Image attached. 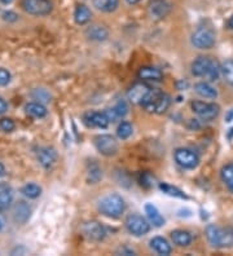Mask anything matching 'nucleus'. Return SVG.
Segmentation results:
<instances>
[{
	"instance_id": "f8f14e48",
	"label": "nucleus",
	"mask_w": 233,
	"mask_h": 256,
	"mask_svg": "<svg viewBox=\"0 0 233 256\" xmlns=\"http://www.w3.org/2000/svg\"><path fill=\"white\" fill-rule=\"evenodd\" d=\"M152 90L153 88L146 84V83H144V80L137 82L128 90V100L132 104H135V105H141Z\"/></svg>"
},
{
	"instance_id": "7c9ffc66",
	"label": "nucleus",
	"mask_w": 233,
	"mask_h": 256,
	"mask_svg": "<svg viewBox=\"0 0 233 256\" xmlns=\"http://www.w3.org/2000/svg\"><path fill=\"white\" fill-rule=\"evenodd\" d=\"M221 74L228 84L233 86V60H227L221 65Z\"/></svg>"
},
{
	"instance_id": "dca6fc26",
	"label": "nucleus",
	"mask_w": 233,
	"mask_h": 256,
	"mask_svg": "<svg viewBox=\"0 0 233 256\" xmlns=\"http://www.w3.org/2000/svg\"><path fill=\"white\" fill-rule=\"evenodd\" d=\"M139 79L144 82H161L163 78V74L159 69L154 66H144L137 72Z\"/></svg>"
},
{
	"instance_id": "f257e3e1",
	"label": "nucleus",
	"mask_w": 233,
	"mask_h": 256,
	"mask_svg": "<svg viewBox=\"0 0 233 256\" xmlns=\"http://www.w3.org/2000/svg\"><path fill=\"white\" fill-rule=\"evenodd\" d=\"M221 72V66L210 57L201 56L196 58L192 64V74L199 78H206L210 82L219 79Z\"/></svg>"
},
{
	"instance_id": "ddd939ff",
	"label": "nucleus",
	"mask_w": 233,
	"mask_h": 256,
	"mask_svg": "<svg viewBox=\"0 0 233 256\" xmlns=\"http://www.w3.org/2000/svg\"><path fill=\"white\" fill-rule=\"evenodd\" d=\"M83 123L88 128H106L110 123L105 112H88L83 116Z\"/></svg>"
},
{
	"instance_id": "b1692460",
	"label": "nucleus",
	"mask_w": 233,
	"mask_h": 256,
	"mask_svg": "<svg viewBox=\"0 0 233 256\" xmlns=\"http://www.w3.org/2000/svg\"><path fill=\"white\" fill-rule=\"evenodd\" d=\"M30 214H31V208L29 207L28 203L25 202H20L15 208V220L17 222H26L30 218Z\"/></svg>"
},
{
	"instance_id": "72a5a7b5",
	"label": "nucleus",
	"mask_w": 233,
	"mask_h": 256,
	"mask_svg": "<svg viewBox=\"0 0 233 256\" xmlns=\"http://www.w3.org/2000/svg\"><path fill=\"white\" fill-rule=\"evenodd\" d=\"M100 178H101V170L96 164H93V168L91 167L90 171V182H92V184H95L96 182H99Z\"/></svg>"
},
{
	"instance_id": "39448f33",
	"label": "nucleus",
	"mask_w": 233,
	"mask_h": 256,
	"mask_svg": "<svg viewBox=\"0 0 233 256\" xmlns=\"http://www.w3.org/2000/svg\"><path fill=\"white\" fill-rule=\"evenodd\" d=\"M21 8L31 16H47L53 10L51 0H21Z\"/></svg>"
},
{
	"instance_id": "cd10ccee",
	"label": "nucleus",
	"mask_w": 233,
	"mask_h": 256,
	"mask_svg": "<svg viewBox=\"0 0 233 256\" xmlns=\"http://www.w3.org/2000/svg\"><path fill=\"white\" fill-rule=\"evenodd\" d=\"M159 189H161L163 193L167 194V196H171V197L180 198V200H188V196H186L183 190H180L179 188L172 186V185L170 184H166V182H161V184H159Z\"/></svg>"
},
{
	"instance_id": "a19ab883",
	"label": "nucleus",
	"mask_w": 233,
	"mask_h": 256,
	"mask_svg": "<svg viewBox=\"0 0 233 256\" xmlns=\"http://www.w3.org/2000/svg\"><path fill=\"white\" fill-rule=\"evenodd\" d=\"M4 175V166L0 163V176Z\"/></svg>"
},
{
	"instance_id": "1a4fd4ad",
	"label": "nucleus",
	"mask_w": 233,
	"mask_h": 256,
	"mask_svg": "<svg viewBox=\"0 0 233 256\" xmlns=\"http://www.w3.org/2000/svg\"><path fill=\"white\" fill-rule=\"evenodd\" d=\"M192 110L194 114L199 116L203 120H212L219 116L220 108L215 102H203V101H193Z\"/></svg>"
},
{
	"instance_id": "20e7f679",
	"label": "nucleus",
	"mask_w": 233,
	"mask_h": 256,
	"mask_svg": "<svg viewBox=\"0 0 233 256\" xmlns=\"http://www.w3.org/2000/svg\"><path fill=\"white\" fill-rule=\"evenodd\" d=\"M170 104L171 98L167 94L153 88L152 91H150V94H148L145 100H144V102L141 104V106H143L148 112L163 114V112L170 108Z\"/></svg>"
},
{
	"instance_id": "f704fd0d",
	"label": "nucleus",
	"mask_w": 233,
	"mask_h": 256,
	"mask_svg": "<svg viewBox=\"0 0 233 256\" xmlns=\"http://www.w3.org/2000/svg\"><path fill=\"white\" fill-rule=\"evenodd\" d=\"M11 82V72L7 69L0 68V87H4Z\"/></svg>"
},
{
	"instance_id": "a211bd4d",
	"label": "nucleus",
	"mask_w": 233,
	"mask_h": 256,
	"mask_svg": "<svg viewBox=\"0 0 233 256\" xmlns=\"http://www.w3.org/2000/svg\"><path fill=\"white\" fill-rule=\"evenodd\" d=\"M145 214L146 216H148L149 222H152L154 226H157V228H161V226L165 225V219H163V216L159 214L157 207H155L154 204H152V203H146L145 204Z\"/></svg>"
},
{
	"instance_id": "c85d7f7f",
	"label": "nucleus",
	"mask_w": 233,
	"mask_h": 256,
	"mask_svg": "<svg viewBox=\"0 0 233 256\" xmlns=\"http://www.w3.org/2000/svg\"><path fill=\"white\" fill-rule=\"evenodd\" d=\"M21 193L25 196V197L30 198V200H35L42 194V188L38 184H34V182H30V184H26L22 186Z\"/></svg>"
},
{
	"instance_id": "6ab92c4d",
	"label": "nucleus",
	"mask_w": 233,
	"mask_h": 256,
	"mask_svg": "<svg viewBox=\"0 0 233 256\" xmlns=\"http://www.w3.org/2000/svg\"><path fill=\"white\" fill-rule=\"evenodd\" d=\"M171 240H172V242H174L175 244H177L179 247H188L192 244L193 237L189 232L177 229V230L171 232Z\"/></svg>"
},
{
	"instance_id": "7ed1b4c3",
	"label": "nucleus",
	"mask_w": 233,
	"mask_h": 256,
	"mask_svg": "<svg viewBox=\"0 0 233 256\" xmlns=\"http://www.w3.org/2000/svg\"><path fill=\"white\" fill-rule=\"evenodd\" d=\"M206 238L208 244L216 248L233 246V229L219 228L217 225L208 224L206 226Z\"/></svg>"
},
{
	"instance_id": "58836bf2",
	"label": "nucleus",
	"mask_w": 233,
	"mask_h": 256,
	"mask_svg": "<svg viewBox=\"0 0 233 256\" xmlns=\"http://www.w3.org/2000/svg\"><path fill=\"white\" fill-rule=\"evenodd\" d=\"M130 6H135V4H137L139 2H141V0H126Z\"/></svg>"
},
{
	"instance_id": "9b49d317",
	"label": "nucleus",
	"mask_w": 233,
	"mask_h": 256,
	"mask_svg": "<svg viewBox=\"0 0 233 256\" xmlns=\"http://www.w3.org/2000/svg\"><path fill=\"white\" fill-rule=\"evenodd\" d=\"M82 233L87 240H93V242H101L106 236L105 228L95 220L84 222L83 226H82Z\"/></svg>"
},
{
	"instance_id": "f3484780",
	"label": "nucleus",
	"mask_w": 233,
	"mask_h": 256,
	"mask_svg": "<svg viewBox=\"0 0 233 256\" xmlns=\"http://www.w3.org/2000/svg\"><path fill=\"white\" fill-rule=\"evenodd\" d=\"M13 200L12 188L7 182H0V211H6L10 208Z\"/></svg>"
},
{
	"instance_id": "423d86ee",
	"label": "nucleus",
	"mask_w": 233,
	"mask_h": 256,
	"mask_svg": "<svg viewBox=\"0 0 233 256\" xmlns=\"http://www.w3.org/2000/svg\"><path fill=\"white\" fill-rule=\"evenodd\" d=\"M190 40L198 50H210L215 44V32L210 28H198L192 34Z\"/></svg>"
},
{
	"instance_id": "4be33fe9",
	"label": "nucleus",
	"mask_w": 233,
	"mask_h": 256,
	"mask_svg": "<svg viewBox=\"0 0 233 256\" xmlns=\"http://www.w3.org/2000/svg\"><path fill=\"white\" fill-rule=\"evenodd\" d=\"M92 4L96 10L101 12L112 13L118 8L119 0H92Z\"/></svg>"
},
{
	"instance_id": "f03ea898",
	"label": "nucleus",
	"mask_w": 233,
	"mask_h": 256,
	"mask_svg": "<svg viewBox=\"0 0 233 256\" xmlns=\"http://www.w3.org/2000/svg\"><path fill=\"white\" fill-rule=\"evenodd\" d=\"M99 210L106 218L110 219H118L124 212L126 204L123 198L117 193H110L99 200Z\"/></svg>"
},
{
	"instance_id": "c9c22d12",
	"label": "nucleus",
	"mask_w": 233,
	"mask_h": 256,
	"mask_svg": "<svg viewBox=\"0 0 233 256\" xmlns=\"http://www.w3.org/2000/svg\"><path fill=\"white\" fill-rule=\"evenodd\" d=\"M3 20L4 21H8V22H15L19 20V16H17L15 12H11V10H8V12L3 13Z\"/></svg>"
},
{
	"instance_id": "2eb2a0df",
	"label": "nucleus",
	"mask_w": 233,
	"mask_h": 256,
	"mask_svg": "<svg viewBox=\"0 0 233 256\" xmlns=\"http://www.w3.org/2000/svg\"><path fill=\"white\" fill-rule=\"evenodd\" d=\"M37 158L44 168H51L57 160L56 152L51 148H39L37 152Z\"/></svg>"
},
{
	"instance_id": "2f4dec72",
	"label": "nucleus",
	"mask_w": 233,
	"mask_h": 256,
	"mask_svg": "<svg viewBox=\"0 0 233 256\" xmlns=\"http://www.w3.org/2000/svg\"><path fill=\"white\" fill-rule=\"evenodd\" d=\"M132 126L128 122H122L121 124L118 126L117 128V136H118L121 140H127L130 138L131 134H132Z\"/></svg>"
},
{
	"instance_id": "4c0bfd02",
	"label": "nucleus",
	"mask_w": 233,
	"mask_h": 256,
	"mask_svg": "<svg viewBox=\"0 0 233 256\" xmlns=\"http://www.w3.org/2000/svg\"><path fill=\"white\" fill-rule=\"evenodd\" d=\"M225 122H228V123L233 122V109H230L229 112L225 114Z\"/></svg>"
},
{
	"instance_id": "393cba45",
	"label": "nucleus",
	"mask_w": 233,
	"mask_h": 256,
	"mask_svg": "<svg viewBox=\"0 0 233 256\" xmlns=\"http://www.w3.org/2000/svg\"><path fill=\"white\" fill-rule=\"evenodd\" d=\"M194 91L199 94V96L205 97V98H216L217 91L212 86H210L206 82H201L194 86Z\"/></svg>"
},
{
	"instance_id": "5701e85b",
	"label": "nucleus",
	"mask_w": 233,
	"mask_h": 256,
	"mask_svg": "<svg viewBox=\"0 0 233 256\" xmlns=\"http://www.w3.org/2000/svg\"><path fill=\"white\" fill-rule=\"evenodd\" d=\"M91 16H92V14H91V10L88 6L81 4V6H78L77 8H75L74 20L78 25H86V24H88L91 20Z\"/></svg>"
},
{
	"instance_id": "4468645a",
	"label": "nucleus",
	"mask_w": 233,
	"mask_h": 256,
	"mask_svg": "<svg viewBox=\"0 0 233 256\" xmlns=\"http://www.w3.org/2000/svg\"><path fill=\"white\" fill-rule=\"evenodd\" d=\"M150 16L155 20H162L167 17L171 13V10H172V6H171L170 2L167 0H150L149 6Z\"/></svg>"
},
{
	"instance_id": "79ce46f5",
	"label": "nucleus",
	"mask_w": 233,
	"mask_h": 256,
	"mask_svg": "<svg viewBox=\"0 0 233 256\" xmlns=\"http://www.w3.org/2000/svg\"><path fill=\"white\" fill-rule=\"evenodd\" d=\"M229 28H233V16L230 17V20H229Z\"/></svg>"
},
{
	"instance_id": "a878e982",
	"label": "nucleus",
	"mask_w": 233,
	"mask_h": 256,
	"mask_svg": "<svg viewBox=\"0 0 233 256\" xmlns=\"http://www.w3.org/2000/svg\"><path fill=\"white\" fill-rule=\"evenodd\" d=\"M25 110H26V114L30 116H33V118H44V116H47V109L44 105H42L41 102H30L28 104L25 106Z\"/></svg>"
},
{
	"instance_id": "9d476101",
	"label": "nucleus",
	"mask_w": 233,
	"mask_h": 256,
	"mask_svg": "<svg viewBox=\"0 0 233 256\" xmlns=\"http://www.w3.org/2000/svg\"><path fill=\"white\" fill-rule=\"evenodd\" d=\"M95 146L100 153L105 156H113L118 153L119 145L118 141L115 140L110 134H99L95 138Z\"/></svg>"
},
{
	"instance_id": "ea45409f",
	"label": "nucleus",
	"mask_w": 233,
	"mask_h": 256,
	"mask_svg": "<svg viewBox=\"0 0 233 256\" xmlns=\"http://www.w3.org/2000/svg\"><path fill=\"white\" fill-rule=\"evenodd\" d=\"M0 2H2V3H3V4H6V6H8V4L12 3L13 0H0Z\"/></svg>"
},
{
	"instance_id": "aec40b11",
	"label": "nucleus",
	"mask_w": 233,
	"mask_h": 256,
	"mask_svg": "<svg viewBox=\"0 0 233 256\" xmlns=\"http://www.w3.org/2000/svg\"><path fill=\"white\" fill-rule=\"evenodd\" d=\"M150 247L159 255H170L172 252V247L168 240L162 237H154L150 240Z\"/></svg>"
},
{
	"instance_id": "e433bc0d",
	"label": "nucleus",
	"mask_w": 233,
	"mask_h": 256,
	"mask_svg": "<svg viewBox=\"0 0 233 256\" xmlns=\"http://www.w3.org/2000/svg\"><path fill=\"white\" fill-rule=\"evenodd\" d=\"M7 112V102L0 97V114H4Z\"/></svg>"
},
{
	"instance_id": "412c9836",
	"label": "nucleus",
	"mask_w": 233,
	"mask_h": 256,
	"mask_svg": "<svg viewBox=\"0 0 233 256\" xmlns=\"http://www.w3.org/2000/svg\"><path fill=\"white\" fill-rule=\"evenodd\" d=\"M127 112H128L127 104L124 102V101H119V102H117V105H115L114 108L108 109L105 112L110 122H115V120L123 118V116L127 114Z\"/></svg>"
},
{
	"instance_id": "473e14b6",
	"label": "nucleus",
	"mask_w": 233,
	"mask_h": 256,
	"mask_svg": "<svg viewBox=\"0 0 233 256\" xmlns=\"http://www.w3.org/2000/svg\"><path fill=\"white\" fill-rule=\"evenodd\" d=\"M16 124L12 119L10 118H3L0 119V130L4 132H12L15 130Z\"/></svg>"
},
{
	"instance_id": "c756f323",
	"label": "nucleus",
	"mask_w": 233,
	"mask_h": 256,
	"mask_svg": "<svg viewBox=\"0 0 233 256\" xmlns=\"http://www.w3.org/2000/svg\"><path fill=\"white\" fill-rule=\"evenodd\" d=\"M220 176L223 182L225 184V186H227L230 192H233V164L224 166L220 171Z\"/></svg>"
},
{
	"instance_id": "0eeeda50",
	"label": "nucleus",
	"mask_w": 233,
	"mask_h": 256,
	"mask_svg": "<svg viewBox=\"0 0 233 256\" xmlns=\"http://www.w3.org/2000/svg\"><path fill=\"white\" fill-rule=\"evenodd\" d=\"M174 158L175 162L184 170H194L199 163L198 156L193 150L185 149V148L175 150Z\"/></svg>"
},
{
	"instance_id": "37998d69",
	"label": "nucleus",
	"mask_w": 233,
	"mask_h": 256,
	"mask_svg": "<svg viewBox=\"0 0 233 256\" xmlns=\"http://www.w3.org/2000/svg\"><path fill=\"white\" fill-rule=\"evenodd\" d=\"M0 230H2V222H0Z\"/></svg>"
},
{
	"instance_id": "6e6552de",
	"label": "nucleus",
	"mask_w": 233,
	"mask_h": 256,
	"mask_svg": "<svg viewBox=\"0 0 233 256\" xmlns=\"http://www.w3.org/2000/svg\"><path fill=\"white\" fill-rule=\"evenodd\" d=\"M126 228H127L131 234L141 237V236H145L149 233L150 224L141 215L132 214L126 219Z\"/></svg>"
},
{
	"instance_id": "bb28decb",
	"label": "nucleus",
	"mask_w": 233,
	"mask_h": 256,
	"mask_svg": "<svg viewBox=\"0 0 233 256\" xmlns=\"http://www.w3.org/2000/svg\"><path fill=\"white\" fill-rule=\"evenodd\" d=\"M86 34H87V36L90 38L91 40L101 42V40H105L106 38H108L109 32L104 26L95 25V26H91L90 28H87Z\"/></svg>"
}]
</instances>
